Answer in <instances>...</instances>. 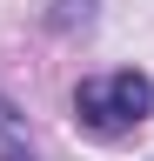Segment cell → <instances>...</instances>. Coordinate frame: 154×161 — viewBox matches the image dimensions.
I'll list each match as a JSON object with an SVG mask.
<instances>
[{
	"mask_svg": "<svg viewBox=\"0 0 154 161\" xmlns=\"http://www.w3.org/2000/svg\"><path fill=\"white\" fill-rule=\"evenodd\" d=\"M7 134H20V108H13V101L0 94V141H7Z\"/></svg>",
	"mask_w": 154,
	"mask_h": 161,
	"instance_id": "2",
	"label": "cell"
},
{
	"mask_svg": "<svg viewBox=\"0 0 154 161\" xmlns=\"http://www.w3.org/2000/svg\"><path fill=\"white\" fill-rule=\"evenodd\" d=\"M7 161H27V154H7Z\"/></svg>",
	"mask_w": 154,
	"mask_h": 161,
	"instance_id": "3",
	"label": "cell"
},
{
	"mask_svg": "<svg viewBox=\"0 0 154 161\" xmlns=\"http://www.w3.org/2000/svg\"><path fill=\"white\" fill-rule=\"evenodd\" d=\"M74 114H81L87 134L121 141V134H134V128L154 114V80L134 74V67L107 74V80H81V87H74Z\"/></svg>",
	"mask_w": 154,
	"mask_h": 161,
	"instance_id": "1",
	"label": "cell"
}]
</instances>
